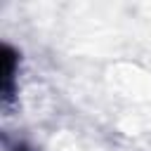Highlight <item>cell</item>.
Segmentation results:
<instances>
[{
	"label": "cell",
	"mask_w": 151,
	"mask_h": 151,
	"mask_svg": "<svg viewBox=\"0 0 151 151\" xmlns=\"http://www.w3.org/2000/svg\"><path fill=\"white\" fill-rule=\"evenodd\" d=\"M17 151H24V149H17Z\"/></svg>",
	"instance_id": "obj_1"
}]
</instances>
